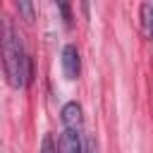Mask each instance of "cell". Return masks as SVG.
Wrapping results in <instances>:
<instances>
[{
    "mask_svg": "<svg viewBox=\"0 0 153 153\" xmlns=\"http://www.w3.org/2000/svg\"><path fill=\"white\" fill-rule=\"evenodd\" d=\"M0 53H2V67H5V76L7 84L12 88H22L31 81V60L24 50V43L14 29V24L10 19L2 22V31H0Z\"/></svg>",
    "mask_w": 153,
    "mask_h": 153,
    "instance_id": "6da1fadb",
    "label": "cell"
},
{
    "mask_svg": "<svg viewBox=\"0 0 153 153\" xmlns=\"http://www.w3.org/2000/svg\"><path fill=\"white\" fill-rule=\"evenodd\" d=\"M62 74L72 81V79H76L79 76V69H81V60H79V50H76V45H72V43H67L65 48H62Z\"/></svg>",
    "mask_w": 153,
    "mask_h": 153,
    "instance_id": "7a4b0ae2",
    "label": "cell"
},
{
    "mask_svg": "<svg viewBox=\"0 0 153 153\" xmlns=\"http://www.w3.org/2000/svg\"><path fill=\"white\" fill-rule=\"evenodd\" d=\"M62 127L65 129H84V117H81V105L76 100H69L62 105Z\"/></svg>",
    "mask_w": 153,
    "mask_h": 153,
    "instance_id": "3957f363",
    "label": "cell"
},
{
    "mask_svg": "<svg viewBox=\"0 0 153 153\" xmlns=\"http://www.w3.org/2000/svg\"><path fill=\"white\" fill-rule=\"evenodd\" d=\"M60 153H84V134H81V129H65L62 131Z\"/></svg>",
    "mask_w": 153,
    "mask_h": 153,
    "instance_id": "277c9868",
    "label": "cell"
},
{
    "mask_svg": "<svg viewBox=\"0 0 153 153\" xmlns=\"http://www.w3.org/2000/svg\"><path fill=\"white\" fill-rule=\"evenodd\" d=\"M141 19H143V26H146L148 36L153 38V2H143L141 5Z\"/></svg>",
    "mask_w": 153,
    "mask_h": 153,
    "instance_id": "5b68a950",
    "label": "cell"
},
{
    "mask_svg": "<svg viewBox=\"0 0 153 153\" xmlns=\"http://www.w3.org/2000/svg\"><path fill=\"white\" fill-rule=\"evenodd\" d=\"M17 10L24 14V22H33V5L31 2H17Z\"/></svg>",
    "mask_w": 153,
    "mask_h": 153,
    "instance_id": "8992f818",
    "label": "cell"
},
{
    "mask_svg": "<svg viewBox=\"0 0 153 153\" xmlns=\"http://www.w3.org/2000/svg\"><path fill=\"white\" fill-rule=\"evenodd\" d=\"M84 153H96V141H93L91 136L84 139Z\"/></svg>",
    "mask_w": 153,
    "mask_h": 153,
    "instance_id": "52a82bcc",
    "label": "cell"
}]
</instances>
